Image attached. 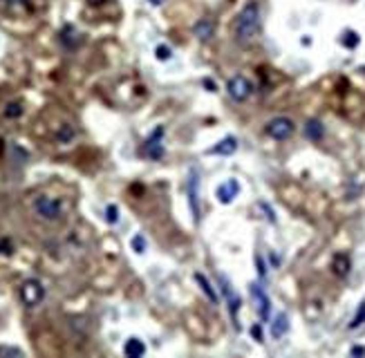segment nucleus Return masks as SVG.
Returning <instances> with one entry per match:
<instances>
[{"instance_id": "12", "label": "nucleus", "mask_w": 365, "mask_h": 358, "mask_svg": "<svg viewBox=\"0 0 365 358\" xmlns=\"http://www.w3.org/2000/svg\"><path fill=\"white\" fill-rule=\"evenodd\" d=\"M332 269H334V273H336L338 277L348 275L350 269H352V262H350L348 253H336V255H334V260H332Z\"/></svg>"}, {"instance_id": "4", "label": "nucleus", "mask_w": 365, "mask_h": 358, "mask_svg": "<svg viewBox=\"0 0 365 358\" xmlns=\"http://www.w3.org/2000/svg\"><path fill=\"white\" fill-rule=\"evenodd\" d=\"M45 298V287L41 285V280H25L21 285V300L25 307H36L41 305Z\"/></svg>"}, {"instance_id": "17", "label": "nucleus", "mask_w": 365, "mask_h": 358, "mask_svg": "<svg viewBox=\"0 0 365 358\" xmlns=\"http://www.w3.org/2000/svg\"><path fill=\"white\" fill-rule=\"evenodd\" d=\"M195 280L200 282L202 291L206 293L208 298H211V302H213V305H220V298H218V293H215V289H213V285H211V282H208V280H206V277H204L202 273H197V275H195Z\"/></svg>"}, {"instance_id": "25", "label": "nucleus", "mask_w": 365, "mask_h": 358, "mask_svg": "<svg viewBox=\"0 0 365 358\" xmlns=\"http://www.w3.org/2000/svg\"><path fill=\"white\" fill-rule=\"evenodd\" d=\"M251 336H253V338H256V341H258V343H262V341H264V334H262V327H260V325H253V327H251Z\"/></svg>"}, {"instance_id": "2", "label": "nucleus", "mask_w": 365, "mask_h": 358, "mask_svg": "<svg viewBox=\"0 0 365 358\" xmlns=\"http://www.w3.org/2000/svg\"><path fill=\"white\" fill-rule=\"evenodd\" d=\"M34 211L39 217L47 220V222H56L61 217V213H63V206H61L59 200H54V197H36L34 200Z\"/></svg>"}, {"instance_id": "8", "label": "nucleus", "mask_w": 365, "mask_h": 358, "mask_svg": "<svg viewBox=\"0 0 365 358\" xmlns=\"http://www.w3.org/2000/svg\"><path fill=\"white\" fill-rule=\"evenodd\" d=\"M162 134H164V128H157V132H155L152 137L146 141V146H144V152H146V157H148V159H162V157H164Z\"/></svg>"}, {"instance_id": "5", "label": "nucleus", "mask_w": 365, "mask_h": 358, "mask_svg": "<svg viewBox=\"0 0 365 358\" xmlns=\"http://www.w3.org/2000/svg\"><path fill=\"white\" fill-rule=\"evenodd\" d=\"M226 92H228V96L233 98V101H238V103H244L246 98H249L253 94V85L249 78H244V76H233V78H228V83H226Z\"/></svg>"}, {"instance_id": "26", "label": "nucleus", "mask_w": 365, "mask_h": 358, "mask_svg": "<svg viewBox=\"0 0 365 358\" xmlns=\"http://www.w3.org/2000/svg\"><path fill=\"white\" fill-rule=\"evenodd\" d=\"M204 88H208L211 92L218 90V85H215V81H211V78H204Z\"/></svg>"}, {"instance_id": "14", "label": "nucleus", "mask_w": 365, "mask_h": 358, "mask_svg": "<svg viewBox=\"0 0 365 358\" xmlns=\"http://www.w3.org/2000/svg\"><path fill=\"white\" fill-rule=\"evenodd\" d=\"M123 354L130 358H139L146 354V345L139 341V338H128L126 345H123Z\"/></svg>"}, {"instance_id": "29", "label": "nucleus", "mask_w": 365, "mask_h": 358, "mask_svg": "<svg viewBox=\"0 0 365 358\" xmlns=\"http://www.w3.org/2000/svg\"><path fill=\"white\" fill-rule=\"evenodd\" d=\"M148 3H150V5H155V7H159V5H164L166 0H148Z\"/></svg>"}, {"instance_id": "21", "label": "nucleus", "mask_w": 365, "mask_h": 358, "mask_svg": "<svg viewBox=\"0 0 365 358\" xmlns=\"http://www.w3.org/2000/svg\"><path fill=\"white\" fill-rule=\"evenodd\" d=\"M130 244H132L135 253H146V237H144V235H135Z\"/></svg>"}, {"instance_id": "22", "label": "nucleus", "mask_w": 365, "mask_h": 358, "mask_svg": "<svg viewBox=\"0 0 365 358\" xmlns=\"http://www.w3.org/2000/svg\"><path fill=\"white\" fill-rule=\"evenodd\" d=\"M106 220L110 222V224H117V222H119V208H117L114 204H110V206L106 208Z\"/></svg>"}, {"instance_id": "3", "label": "nucleus", "mask_w": 365, "mask_h": 358, "mask_svg": "<svg viewBox=\"0 0 365 358\" xmlns=\"http://www.w3.org/2000/svg\"><path fill=\"white\" fill-rule=\"evenodd\" d=\"M264 132H267L271 139H276V141H284V139H289L296 132V123L289 119V116H276V119H271L267 123Z\"/></svg>"}, {"instance_id": "23", "label": "nucleus", "mask_w": 365, "mask_h": 358, "mask_svg": "<svg viewBox=\"0 0 365 358\" xmlns=\"http://www.w3.org/2000/svg\"><path fill=\"white\" fill-rule=\"evenodd\" d=\"M155 54H157V58H159V61H168L172 52H170V47H168V45H157Z\"/></svg>"}, {"instance_id": "18", "label": "nucleus", "mask_w": 365, "mask_h": 358, "mask_svg": "<svg viewBox=\"0 0 365 358\" xmlns=\"http://www.w3.org/2000/svg\"><path fill=\"white\" fill-rule=\"evenodd\" d=\"M341 43L348 49H354V47H358V43H361V36H358L356 32H352V29H348V32L341 36Z\"/></svg>"}, {"instance_id": "24", "label": "nucleus", "mask_w": 365, "mask_h": 358, "mask_svg": "<svg viewBox=\"0 0 365 358\" xmlns=\"http://www.w3.org/2000/svg\"><path fill=\"white\" fill-rule=\"evenodd\" d=\"M256 267H258V275L264 280V277H267V267H264V260H262V255H260V253L256 255Z\"/></svg>"}, {"instance_id": "20", "label": "nucleus", "mask_w": 365, "mask_h": 358, "mask_svg": "<svg viewBox=\"0 0 365 358\" xmlns=\"http://www.w3.org/2000/svg\"><path fill=\"white\" fill-rule=\"evenodd\" d=\"M23 114V108L21 103H9L7 108H5V116H9V119H16V116Z\"/></svg>"}, {"instance_id": "16", "label": "nucleus", "mask_w": 365, "mask_h": 358, "mask_svg": "<svg viewBox=\"0 0 365 358\" xmlns=\"http://www.w3.org/2000/svg\"><path fill=\"white\" fill-rule=\"evenodd\" d=\"M305 134L312 141H318V139H323V134H325V130H323V123L320 121H309L307 126H305Z\"/></svg>"}, {"instance_id": "30", "label": "nucleus", "mask_w": 365, "mask_h": 358, "mask_svg": "<svg viewBox=\"0 0 365 358\" xmlns=\"http://www.w3.org/2000/svg\"><path fill=\"white\" fill-rule=\"evenodd\" d=\"M90 5H101V3H106V0H88Z\"/></svg>"}, {"instance_id": "11", "label": "nucleus", "mask_w": 365, "mask_h": 358, "mask_svg": "<svg viewBox=\"0 0 365 358\" xmlns=\"http://www.w3.org/2000/svg\"><path fill=\"white\" fill-rule=\"evenodd\" d=\"M238 150V139L236 137H226V139H222L218 146H213L211 150H206L208 155H233V152Z\"/></svg>"}, {"instance_id": "9", "label": "nucleus", "mask_w": 365, "mask_h": 358, "mask_svg": "<svg viewBox=\"0 0 365 358\" xmlns=\"http://www.w3.org/2000/svg\"><path fill=\"white\" fill-rule=\"evenodd\" d=\"M251 295L256 298L258 302V316L262 323H267L269 320V311H271V302H269V295L262 291L258 285H251Z\"/></svg>"}, {"instance_id": "1", "label": "nucleus", "mask_w": 365, "mask_h": 358, "mask_svg": "<svg viewBox=\"0 0 365 358\" xmlns=\"http://www.w3.org/2000/svg\"><path fill=\"white\" fill-rule=\"evenodd\" d=\"M260 29H262V14H260V7L256 3H249L246 7L240 11L236 23H233V36L240 45H249L260 36Z\"/></svg>"}, {"instance_id": "15", "label": "nucleus", "mask_w": 365, "mask_h": 358, "mask_svg": "<svg viewBox=\"0 0 365 358\" xmlns=\"http://www.w3.org/2000/svg\"><path fill=\"white\" fill-rule=\"evenodd\" d=\"M287 329H289L287 313H278L276 320H274V325H271V336H274V338H282L284 334H287Z\"/></svg>"}, {"instance_id": "7", "label": "nucleus", "mask_w": 365, "mask_h": 358, "mask_svg": "<svg viewBox=\"0 0 365 358\" xmlns=\"http://www.w3.org/2000/svg\"><path fill=\"white\" fill-rule=\"evenodd\" d=\"M218 280H220V287H222V293L226 295V302H228V309H231V318H233V323L238 320V309H240V295L233 291V287H231V282L226 280L224 275H218ZM238 327V323H236Z\"/></svg>"}, {"instance_id": "13", "label": "nucleus", "mask_w": 365, "mask_h": 358, "mask_svg": "<svg viewBox=\"0 0 365 358\" xmlns=\"http://www.w3.org/2000/svg\"><path fill=\"white\" fill-rule=\"evenodd\" d=\"M213 34H215V23L211 21V18H202V21L195 23V36L200 41L213 38Z\"/></svg>"}, {"instance_id": "10", "label": "nucleus", "mask_w": 365, "mask_h": 358, "mask_svg": "<svg viewBox=\"0 0 365 358\" xmlns=\"http://www.w3.org/2000/svg\"><path fill=\"white\" fill-rule=\"evenodd\" d=\"M238 193H240V184L236 179H226V182L220 184L218 190H215V195H218V200L222 204H231L238 197Z\"/></svg>"}, {"instance_id": "19", "label": "nucleus", "mask_w": 365, "mask_h": 358, "mask_svg": "<svg viewBox=\"0 0 365 358\" xmlns=\"http://www.w3.org/2000/svg\"><path fill=\"white\" fill-rule=\"evenodd\" d=\"M361 325H365V300L358 305V311L354 313V318H352V323H350V329L354 331V329H358Z\"/></svg>"}, {"instance_id": "27", "label": "nucleus", "mask_w": 365, "mask_h": 358, "mask_svg": "<svg viewBox=\"0 0 365 358\" xmlns=\"http://www.w3.org/2000/svg\"><path fill=\"white\" fill-rule=\"evenodd\" d=\"M0 354H16V356H21V349H9V347H0Z\"/></svg>"}, {"instance_id": "28", "label": "nucleus", "mask_w": 365, "mask_h": 358, "mask_svg": "<svg viewBox=\"0 0 365 358\" xmlns=\"http://www.w3.org/2000/svg\"><path fill=\"white\" fill-rule=\"evenodd\" d=\"M352 354H354V356H363L365 349H363V347H354V349H352Z\"/></svg>"}, {"instance_id": "6", "label": "nucleus", "mask_w": 365, "mask_h": 358, "mask_svg": "<svg viewBox=\"0 0 365 358\" xmlns=\"http://www.w3.org/2000/svg\"><path fill=\"white\" fill-rule=\"evenodd\" d=\"M188 206H190V215H193L195 224H200L202 204H200V175H197V170H193L188 177Z\"/></svg>"}]
</instances>
